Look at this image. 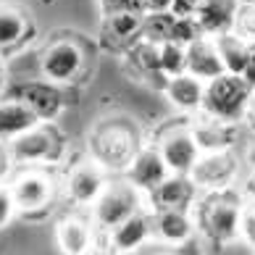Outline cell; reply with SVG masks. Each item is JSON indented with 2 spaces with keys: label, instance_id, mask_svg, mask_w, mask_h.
I'll return each mask as SVG.
<instances>
[{
  "label": "cell",
  "instance_id": "5b68a950",
  "mask_svg": "<svg viewBox=\"0 0 255 255\" xmlns=\"http://www.w3.org/2000/svg\"><path fill=\"white\" fill-rule=\"evenodd\" d=\"M240 168H242V160L234 150L200 153L190 176L200 192H219V190H232L234 182L240 179Z\"/></svg>",
  "mask_w": 255,
  "mask_h": 255
},
{
  "label": "cell",
  "instance_id": "52a82bcc",
  "mask_svg": "<svg viewBox=\"0 0 255 255\" xmlns=\"http://www.w3.org/2000/svg\"><path fill=\"white\" fill-rule=\"evenodd\" d=\"M5 98L21 100L26 108L37 113V119H40L42 124H53V121L63 113V106H66L61 84H55L50 79L18 82V84L5 90Z\"/></svg>",
  "mask_w": 255,
  "mask_h": 255
},
{
  "label": "cell",
  "instance_id": "30bf717a",
  "mask_svg": "<svg viewBox=\"0 0 255 255\" xmlns=\"http://www.w3.org/2000/svg\"><path fill=\"white\" fill-rule=\"evenodd\" d=\"M106 187H108V171L90 158V160H84V163H77L69 174H66L63 192L74 205L92 208Z\"/></svg>",
  "mask_w": 255,
  "mask_h": 255
},
{
  "label": "cell",
  "instance_id": "9c48e42d",
  "mask_svg": "<svg viewBox=\"0 0 255 255\" xmlns=\"http://www.w3.org/2000/svg\"><path fill=\"white\" fill-rule=\"evenodd\" d=\"M155 147L160 150V155H163L171 174H190L192 166L197 163V158H200V145H197L190 124L166 129L158 137Z\"/></svg>",
  "mask_w": 255,
  "mask_h": 255
},
{
  "label": "cell",
  "instance_id": "8d00e7d4",
  "mask_svg": "<svg viewBox=\"0 0 255 255\" xmlns=\"http://www.w3.org/2000/svg\"><path fill=\"white\" fill-rule=\"evenodd\" d=\"M174 0H147V11H168Z\"/></svg>",
  "mask_w": 255,
  "mask_h": 255
},
{
  "label": "cell",
  "instance_id": "277c9868",
  "mask_svg": "<svg viewBox=\"0 0 255 255\" xmlns=\"http://www.w3.org/2000/svg\"><path fill=\"white\" fill-rule=\"evenodd\" d=\"M147 195L139 192L131 182H108L103 195L92 205V224L100 232H111L113 226H119L131 213H137L139 208H145Z\"/></svg>",
  "mask_w": 255,
  "mask_h": 255
},
{
  "label": "cell",
  "instance_id": "603a6c76",
  "mask_svg": "<svg viewBox=\"0 0 255 255\" xmlns=\"http://www.w3.org/2000/svg\"><path fill=\"white\" fill-rule=\"evenodd\" d=\"M37 124H42V121L37 119V113L26 108L21 100H13V98L0 100V139L11 142L13 137L29 131Z\"/></svg>",
  "mask_w": 255,
  "mask_h": 255
},
{
  "label": "cell",
  "instance_id": "f1b7e54d",
  "mask_svg": "<svg viewBox=\"0 0 255 255\" xmlns=\"http://www.w3.org/2000/svg\"><path fill=\"white\" fill-rule=\"evenodd\" d=\"M103 13H119V11H131V13H147V0H100Z\"/></svg>",
  "mask_w": 255,
  "mask_h": 255
},
{
  "label": "cell",
  "instance_id": "7c38bea8",
  "mask_svg": "<svg viewBox=\"0 0 255 255\" xmlns=\"http://www.w3.org/2000/svg\"><path fill=\"white\" fill-rule=\"evenodd\" d=\"M11 190L16 197V208L18 213H34L48 208L53 200V179L40 171V168L29 166L26 171L16 174L11 179Z\"/></svg>",
  "mask_w": 255,
  "mask_h": 255
},
{
  "label": "cell",
  "instance_id": "e575fe53",
  "mask_svg": "<svg viewBox=\"0 0 255 255\" xmlns=\"http://www.w3.org/2000/svg\"><path fill=\"white\" fill-rule=\"evenodd\" d=\"M242 195L248 197V200H255V168H250L248 179H245V184H242Z\"/></svg>",
  "mask_w": 255,
  "mask_h": 255
},
{
  "label": "cell",
  "instance_id": "2e32d148",
  "mask_svg": "<svg viewBox=\"0 0 255 255\" xmlns=\"http://www.w3.org/2000/svg\"><path fill=\"white\" fill-rule=\"evenodd\" d=\"M142 21H145V13H131V11L106 13L100 42L113 53H127L142 37Z\"/></svg>",
  "mask_w": 255,
  "mask_h": 255
},
{
  "label": "cell",
  "instance_id": "83f0119b",
  "mask_svg": "<svg viewBox=\"0 0 255 255\" xmlns=\"http://www.w3.org/2000/svg\"><path fill=\"white\" fill-rule=\"evenodd\" d=\"M16 213H18V208H16V197H13L11 184L0 182V229H5L16 219Z\"/></svg>",
  "mask_w": 255,
  "mask_h": 255
},
{
  "label": "cell",
  "instance_id": "4316f807",
  "mask_svg": "<svg viewBox=\"0 0 255 255\" xmlns=\"http://www.w3.org/2000/svg\"><path fill=\"white\" fill-rule=\"evenodd\" d=\"M248 42H255V3H240L237 18H234V29Z\"/></svg>",
  "mask_w": 255,
  "mask_h": 255
},
{
  "label": "cell",
  "instance_id": "4dcf8cb0",
  "mask_svg": "<svg viewBox=\"0 0 255 255\" xmlns=\"http://www.w3.org/2000/svg\"><path fill=\"white\" fill-rule=\"evenodd\" d=\"M13 166H16V163H13L11 147H8V142H5V139H0V182H5Z\"/></svg>",
  "mask_w": 255,
  "mask_h": 255
},
{
  "label": "cell",
  "instance_id": "e0dca14e",
  "mask_svg": "<svg viewBox=\"0 0 255 255\" xmlns=\"http://www.w3.org/2000/svg\"><path fill=\"white\" fill-rule=\"evenodd\" d=\"M195 216L182 208H153V237L163 245H179L190 242L195 234Z\"/></svg>",
  "mask_w": 255,
  "mask_h": 255
},
{
  "label": "cell",
  "instance_id": "ba28073f",
  "mask_svg": "<svg viewBox=\"0 0 255 255\" xmlns=\"http://www.w3.org/2000/svg\"><path fill=\"white\" fill-rule=\"evenodd\" d=\"M203 32L192 16H176L171 8L168 11H147L142 21V37L150 42H182L190 45Z\"/></svg>",
  "mask_w": 255,
  "mask_h": 255
},
{
  "label": "cell",
  "instance_id": "d6a6232c",
  "mask_svg": "<svg viewBox=\"0 0 255 255\" xmlns=\"http://www.w3.org/2000/svg\"><path fill=\"white\" fill-rule=\"evenodd\" d=\"M242 77H245V82H248L250 87L255 90V42H250V53H248V66H245Z\"/></svg>",
  "mask_w": 255,
  "mask_h": 255
},
{
  "label": "cell",
  "instance_id": "484cf974",
  "mask_svg": "<svg viewBox=\"0 0 255 255\" xmlns=\"http://www.w3.org/2000/svg\"><path fill=\"white\" fill-rule=\"evenodd\" d=\"M160 71L166 77L187 71V45L182 42H160Z\"/></svg>",
  "mask_w": 255,
  "mask_h": 255
},
{
  "label": "cell",
  "instance_id": "44dd1931",
  "mask_svg": "<svg viewBox=\"0 0 255 255\" xmlns=\"http://www.w3.org/2000/svg\"><path fill=\"white\" fill-rule=\"evenodd\" d=\"M240 11V0H203L195 11V21L205 37H219L234 29V18Z\"/></svg>",
  "mask_w": 255,
  "mask_h": 255
},
{
  "label": "cell",
  "instance_id": "f546056e",
  "mask_svg": "<svg viewBox=\"0 0 255 255\" xmlns=\"http://www.w3.org/2000/svg\"><path fill=\"white\" fill-rule=\"evenodd\" d=\"M240 237L255 250V200L245 203L242 208V221H240Z\"/></svg>",
  "mask_w": 255,
  "mask_h": 255
},
{
  "label": "cell",
  "instance_id": "836d02e7",
  "mask_svg": "<svg viewBox=\"0 0 255 255\" xmlns=\"http://www.w3.org/2000/svg\"><path fill=\"white\" fill-rule=\"evenodd\" d=\"M242 124L248 127L253 134H255V90H253V98L248 103V111H245V119H242Z\"/></svg>",
  "mask_w": 255,
  "mask_h": 255
},
{
  "label": "cell",
  "instance_id": "5bb4252c",
  "mask_svg": "<svg viewBox=\"0 0 255 255\" xmlns=\"http://www.w3.org/2000/svg\"><path fill=\"white\" fill-rule=\"evenodd\" d=\"M190 129L197 139V145H200V153L234 150V145L240 142V124L205 116V113H197V119L190 124Z\"/></svg>",
  "mask_w": 255,
  "mask_h": 255
},
{
  "label": "cell",
  "instance_id": "d6986e66",
  "mask_svg": "<svg viewBox=\"0 0 255 255\" xmlns=\"http://www.w3.org/2000/svg\"><path fill=\"white\" fill-rule=\"evenodd\" d=\"M166 98L168 103L176 108L187 113V116H197L203 111V98H205V82L197 79L195 74L190 71H182L176 77H168L166 79Z\"/></svg>",
  "mask_w": 255,
  "mask_h": 255
},
{
  "label": "cell",
  "instance_id": "6da1fadb",
  "mask_svg": "<svg viewBox=\"0 0 255 255\" xmlns=\"http://www.w3.org/2000/svg\"><path fill=\"white\" fill-rule=\"evenodd\" d=\"M139 147H142V142H139L134 121L121 116L98 121L87 137L90 158L100 163L108 174H124Z\"/></svg>",
  "mask_w": 255,
  "mask_h": 255
},
{
  "label": "cell",
  "instance_id": "7a4b0ae2",
  "mask_svg": "<svg viewBox=\"0 0 255 255\" xmlns=\"http://www.w3.org/2000/svg\"><path fill=\"white\" fill-rule=\"evenodd\" d=\"M242 208H245V203L232 190L200 192L197 203L192 205L195 226L200 229V234L211 245L224 248V245H229L240 237Z\"/></svg>",
  "mask_w": 255,
  "mask_h": 255
},
{
  "label": "cell",
  "instance_id": "1f68e13d",
  "mask_svg": "<svg viewBox=\"0 0 255 255\" xmlns=\"http://www.w3.org/2000/svg\"><path fill=\"white\" fill-rule=\"evenodd\" d=\"M200 3H203V0H174V3H171V11H174L176 16H192V18H195V11L200 8Z\"/></svg>",
  "mask_w": 255,
  "mask_h": 255
},
{
  "label": "cell",
  "instance_id": "3957f363",
  "mask_svg": "<svg viewBox=\"0 0 255 255\" xmlns=\"http://www.w3.org/2000/svg\"><path fill=\"white\" fill-rule=\"evenodd\" d=\"M250 98H253V87L245 82L242 74L224 71L216 79L205 82V98H203V111L200 113L221 119V121L242 124Z\"/></svg>",
  "mask_w": 255,
  "mask_h": 255
},
{
  "label": "cell",
  "instance_id": "9a60e30c",
  "mask_svg": "<svg viewBox=\"0 0 255 255\" xmlns=\"http://www.w3.org/2000/svg\"><path fill=\"white\" fill-rule=\"evenodd\" d=\"M168 174H171V171H168V166H166L163 155H160V150H158L155 145H153V147L145 145V147L137 150L134 158H131L129 168L124 171V179L134 184L139 192L150 195Z\"/></svg>",
  "mask_w": 255,
  "mask_h": 255
},
{
  "label": "cell",
  "instance_id": "8992f818",
  "mask_svg": "<svg viewBox=\"0 0 255 255\" xmlns=\"http://www.w3.org/2000/svg\"><path fill=\"white\" fill-rule=\"evenodd\" d=\"M11 155H13V163L18 166H45V163H53L55 158L61 155V137L58 131L48 124H37L29 131L13 137L11 142Z\"/></svg>",
  "mask_w": 255,
  "mask_h": 255
},
{
  "label": "cell",
  "instance_id": "ab89813d",
  "mask_svg": "<svg viewBox=\"0 0 255 255\" xmlns=\"http://www.w3.org/2000/svg\"><path fill=\"white\" fill-rule=\"evenodd\" d=\"M240 3H255V0H240Z\"/></svg>",
  "mask_w": 255,
  "mask_h": 255
},
{
  "label": "cell",
  "instance_id": "d590c367",
  "mask_svg": "<svg viewBox=\"0 0 255 255\" xmlns=\"http://www.w3.org/2000/svg\"><path fill=\"white\" fill-rule=\"evenodd\" d=\"M84 255H119V253L113 250L111 245H106V248H103V245H92V248L84 253Z\"/></svg>",
  "mask_w": 255,
  "mask_h": 255
},
{
  "label": "cell",
  "instance_id": "ffe728a7",
  "mask_svg": "<svg viewBox=\"0 0 255 255\" xmlns=\"http://www.w3.org/2000/svg\"><path fill=\"white\" fill-rule=\"evenodd\" d=\"M187 71L195 74V77L203 79V82H211V79L219 77V74L226 71L213 37L200 34L197 40H192L187 45Z\"/></svg>",
  "mask_w": 255,
  "mask_h": 255
},
{
  "label": "cell",
  "instance_id": "cb8c5ba5",
  "mask_svg": "<svg viewBox=\"0 0 255 255\" xmlns=\"http://www.w3.org/2000/svg\"><path fill=\"white\" fill-rule=\"evenodd\" d=\"M216 40V48L221 53V61H224V69L229 74H242L245 66H248V53H250V42L240 37L237 32H224Z\"/></svg>",
  "mask_w": 255,
  "mask_h": 255
},
{
  "label": "cell",
  "instance_id": "8fae6325",
  "mask_svg": "<svg viewBox=\"0 0 255 255\" xmlns=\"http://www.w3.org/2000/svg\"><path fill=\"white\" fill-rule=\"evenodd\" d=\"M84 66V50L71 40H58L42 50L40 71L55 84H71Z\"/></svg>",
  "mask_w": 255,
  "mask_h": 255
},
{
  "label": "cell",
  "instance_id": "ac0fdd59",
  "mask_svg": "<svg viewBox=\"0 0 255 255\" xmlns=\"http://www.w3.org/2000/svg\"><path fill=\"white\" fill-rule=\"evenodd\" d=\"M200 197V190L192 182L190 174H168L153 192L147 195L150 208H182L192 211V205Z\"/></svg>",
  "mask_w": 255,
  "mask_h": 255
},
{
  "label": "cell",
  "instance_id": "7402d4cb",
  "mask_svg": "<svg viewBox=\"0 0 255 255\" xmlns=\"http://www.w3.org/2000/svg\"><path fill=\"white\" fill-rule=\"evenodd\" d=\"M55 242L63 255H84L95 245V229L82 216H63L55 224Z\"/></svg>",
  "mask_w": 255,
  "mask_h": 255
},
{
  "label": "cell",
  "instance_id": "4fadbf2b",
  "mask_svg": "<svg viewBox=\"0 0 255 255\" xmlns=\"http://www.w3.org/2000/svg\"><path fill=\"white\" fill-rule=\"evenodd\" d=\"M153 237V208H139L108 232V245L119 255H131Z\"/></svg>",
  "mask_w": 255,
  "mask_h": 255
},
{
  "label": "cell",
  "instance_id": "d4e9b609",
  "mask_svg": "<svg viewBox=\"0 0 255 255\" xmlns=\"http://www.w3.org/2000/svg\"><path fill=\"white\" fill-rule=\"evenodd\" d=\"M26 16L16 5L0 3V48H13L26 34Z\"/></svg>",
  "mask_w": 255,
  "mask_h": 255
},
{
  "label": "cell",
  "instance_id": "f35d334b",
  "mask_svg": "<svg viewBox=\"0 0 255 255\" xmlns=\"http://www.w3.org/2000/svg\"><path fill=\"white\" fill-rule=\"evenodd\" d=\"M5 90H8V79H5V71H3V66H0V100L5 98Z\"/></svg>",
  "mask_w": 255,
  "mask_h": 255
},
{
  "label": "cell",
  "instance_id": "74e56055",
  "mask_svg": "<svg viewBox=\"0 0 255 255\" xmlns=\"http://www.w3.org/2000/svg\"><path fill=\"white\" fill-rule=\"evenodd\" d=\"M245 163H248V168H255V137L250 139L248 150H245Z\"/></svg>",
  "mask_w": 255,
  "mask_h": 255
}]
</instances>
